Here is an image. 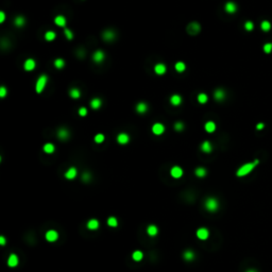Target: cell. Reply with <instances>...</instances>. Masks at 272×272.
<instances>
[{
	"label": "cell",
	"instance_id": "39",
	"mask_svg": "<svg viewBox=\"0 0 272 272\" xmlns=\"http://www.w3.org/2000/svg\"><path fill=\"white\" fill-rule=\"evenodd\" d=\"M142 258V253L140 252V251H135L134 253H133V259L136 261H140Z\"/></svg>",
	"mask_w": 272,
	"mask_h": 272
},
{
	"label": "cell",
	"instance_id": "25",
	"mask_svg": "<svg viewBox=\"0 0 272 272\" xmlns=\"http://www.w3.org/2000/svg\"><path fill=\"white\" fill-rule=\"evenodd\" d=\"M43 150H44V152H46L47 154H51V153H53L55 151V147H54V145L51 144V142H47V144L44 145Z\"/></svg>",
	"mask_w": 272,
	"mask_h": 272
},
{
	"label": "cell",
	"instance_id": "29",
	"mask_svg": "<svg viewBox=\"0 0 272 272\" xmlns=\"http://www.w3.org/2000/svg\"><path fill=\"white\" fill-rule=\"evenodd\" d=\"M56 38V33L54 31H47L45 33V39L47 41H53Z\"/></svg>",
	"mask_w": 272,
	"mask_h": 272
},
{
	"label": "cell",
	"instance_id": "2",
	"mask_svg": "<svg viewBox=\"0 0 272 272\" xmlns=\"http://www.w3.org/2000/svg\"><path fill=\"white\" fill-rule=\"evenodd\" d=\"M257 164H258V160H255L254 163L245 164L243 166H241V167H240L238 170H237V175H238V176H243V175H247L248 173H250V172L253 170L254 167H255Z\"/></svg>",
	"mask_w": 272,
	"mask_h": 272
},
{
	"label": "cell",
	"instance_id": "41",
	"mask_svg": "<svg viewBox=\"0 0 272 272\" xmlns=\"http://www.w3.org/2000/svg\"><path fill=\"white\" fill-rule=\"evenodd\" d=\"M184 257H185V259H187V261H191V259L194 258V254L192 253L191 251H186L185 254H184Z\"/></svg>",
	"mask_w": 272,
	"mask_h": 272
},
{
	"label": "cell",
	"instance_id": "18",
	"mask_svg": "<svg viewBox=\"0 0 272 272\" xmlns=\"http://www.w3.org/2000/svg\"><path fill=\"white\" fill-rule=\"evenodd\" d=\"M90 108L93 110H99V108L102 106V100L100 98H94L90 100Z\"/></svg>",
	"mask_w": 272,
	"mask_h": 272
},
{
	"label": "cell",
	"instance_id": "51",
	"mask_svg": "<svg viewBox=\"0 0 272 272\" xmlns=\"http://www.w3.org/2000/svg\"><path fill=\"white\" fill-rule=\"evenodd\" d=\"M247 272H256V271H254V270H249V271H247Z\"/></svg>",
	"mask_w": 272,
	"mask_h": 272
},
{
	"label": "cell",
	"instance_id": "20",
	"mask_svg": "<svg viewBox=\"0 0 272 272\" xmlns=\"http://www.w3.org/2000/svg\"><path fill=\"white\" fill-rule=\"evenodd\" d=\"M201 150L204 153H211L213 151V146L211 144V142L209 140H204L201 144Z\"/></svg>",
	"mask_w": 272,
	"mask_h": 272
},
{
	"label": "cell",
	"instance_id": "9",
	"mask_svg": "<svg viewBox=\"0 0 272 272\" xmlns=\"http://www.w3.org/2000/svg\"><path fill=\"white\" fill-rule=\"evenodd\" d=\"M130 142V136L129 134L124 133V132H121L119 134L117 135V142L119 145H127L128 142Z\"/></svg>",
	"mask_w": 272,
	"mask_h": 272
},
{
	"label": "cell",
	"instance_id": "4",
	"mask_svg": "<svg viewBox=\"0 0 272 272\" xmlns=\"http://www.w3.org/2000/svg\"><path fill=\"white\" fill-rule=\"evenodd\" d=\"M205 207H206L207 211L214 213L218 209L219 204H218V202H217L216 199H214V198H209V199H207L206 202H205Z\"/></svg>",
	"mask_w": 272,
	"mask_h": 272
},
{
	"label": "cell",
	"instance_id": "10",
	"mask_svg": "<svg viewBox=\"0 0 272 272\" xmlns=\"http://www.w3.org/2000/svg\"><path fill=\"white\" fill-rule=\"evenodd\" d=\"M36 67V62L33 59H28L23 63V69L26 71H32Z\"/></svg>",
	"mask_w": 272,
	"mask_h": 272
},
{
	"label": "cell",
	"instance_id": "34",
	"mask_svg": "<svg viewBox=\"0 0 272 272\" xmlns=\"http://www.w3.org/2000/svg\"><path fill=\"white\" fill-rule=\"evenodd\" d=\"M94 140H95V142H96V144H102V142L105 140V136L102 134V133H98V134L95 135Z\"/></svg>",
	"mask_w": 272,
	"mask_h": 272
},
{
	"label": "cell",
	"instance_id": "8",
	"mask_svg": "<svg viewBox=\"0 0 272 272\" xmlns=\"http://www.w3.org/2000/svg\"><path fill=\"white\" fill-rule=\"evenodd\" d=\"M105 60V53L102 50H97L93 54V61L95 63L100 64Z\"/></svg>",
	"mask_w": 272,
	"mask_h": 272
},
{
	"label": "cell",
	"instance_id": "14",
	"mask_svg": "<svg viewBox=\"0 0 272 272\" xmlns=\"http://www.w3.org/2000/svg\"><path fill=\"white\" fill-rule=\"evenodd\" d=\"M170 103H171L173 106H179V105H181V103H182V97L180 96L179 94H174V95H172L171 97H170Z\"/></svg>",
	"mask_w": 272,
	"mask_h": 272
},
{
	"label": "cell",
	"instance_id": "48",
	"mask_svg": "<svg viewBox=\"0 0 272 272\" xmlns=\"http://www.w3.org/2000/svg\"><path fill=\"white\" fill-rule=\"evenodd\" d=\"M4 19H5V14H4V12H0V23H4Z\"/></svg>",
	"mask_w": 272,
	"mask_h": 272
},
{
	"label": "cell",
	"instance_id": "26",
	"mask_svg": "<svg viewBox=\"0 0 272 272\" xmlns=\"http://www.w3.org/2000/svg\"><path fill=\"white\" fill-rule=\"evenodd\" d=\"M8 265L10 267H16L18 265V257L15 254H11L8 259Z\"/></svg>",
	"mask_w": 272,
	"mask_h": 272
},
{
	"label": "cell",
	"instance_id": "7",
	"mask_svg": "<svg viewBox=\"0 0 272 272\" xmlns=\"http://www.w3.org/2000/svg\"><path fill=\"white\" fill-rule=\"evenodd\" d=\"M56 136H57L59 139L65 142V140H67L68 138L70 137V132H69V130L66 129V128H64V127L60 128V129L57 130V132H56Z\"/></svg>",
	"mask_w": 272,
	"mask_h": 272
},
{
	"label": "cell",
	"instance_id": "22",
	"mask_svg": "<svg viewBox=\"0 0 272 272\" xmlns=\"http://www.w3.org/2000/svg\"><path fill=\"white\" fill-rule=\"evenodd\" d=\"M66 23H67V20H66V18L63 15H57L54 18V23L57 27H65L66 26Z\"/></svg>",
	"mask_w": 272,
	"mask_h": 272
},
{
	"label": "cell",
	"instance_id": "12",
	"mask_svg": "<svg viewBox=\"0 0 272 272\" xmlns=\"http://www.w3.org/2000/svg\"><path fill=\"white\" fill-rule=\"evenodd\" d=\"M170 174H171V176L174 178V179H180L183 175V169L181 167H179V166H174V167L171 168Z\"/></svg>",
	"mask_w": 272,
	"mask_h": 272
},
{
	"label": "cell",
	"instance_id": "42",
	"mask_svg": "<svg viewBox=\"0 0 272 272\" xmlns=\"http://www.w3.org/2000/svg\"><path fill=\"white\" fill-rule=\"evenodd\" d=\"M108 224L110 227H117V220L114 217H111L108 219Z\"/></svg>",
	"mask_w": 272,
	"mask_h": 272
},
{
	"label": "cell",
	"instance_id": "49",
	"mask_svg": "<svg viewBox=\"0 0 272 272\" xmlns=\"http://www.w3.org/2000/svg\"><path fill=\"white\" fill-rule=\"evenodd\" d=\"M0 243H1L2 246L5 245V239H4V237H0Z\"/></svg>",
	"mask_w": 272,
	"mask_h": 272
},
{
	"label": "cell",
	"instance_id": "47",
	"mask_svg": "<svg viewBox=\"0 0 272 272\" xmlns=\"http://www.w3.org/2000/svg\"><path fill=\"white\" fill-rule=\"evenodd\" d=\"M84 55H85V51H84V50L80 49V50H78V51H77V56H78V57H80V59H83V57H84Z\"/></svg>",
	"mask_w": 272,
	"mask_h": 272
},
{
	"label": "cell",
	"instance_id": "35",
	"mask_svg": "<svg viewBox=\"0 0 272 272\" xmlns=\"http://www.w3.org/2000/svg\"><path fill=\"white\" fill-rule=\"evenodd\" d=\"M64 34H65V37L67 38L68 41H72L74 39V32L70 30V29H68V28H66V29H64Z\"/></svg>",
	"mask_w": 272,
	"mask_h": 272
},
{
	"label": "cell",
	"instance_id": "37",
	"mask_svg": "<svg viewBox=\"0 0 272 272\" xmlns=\"http://www.w3.org/2000/svg\"><path fill=\"white\" fill-rule=\"evenodd\" d=\"M147 231H148V234L150 236H155L157 234V227L155 225H149Z\"/></svg>",
	"mask_w": 272,
	"mask_h": 272
},
{
	"label": "cell",
	"instance_id": "32",
	"mask_svg": "<svg viewBox=\"0 0 272 272\" xmlns=\"http://www.w3.org/2000/svg\"><path fill=\"white\" fill-rule=\"evenodd\" d=\"M194 173H196V175H197L198 178H204L205 175H206V169L203 167H199L194 170Z\"/></svg>",
	"mask_w": 272,
	"mask_h": 272
},
{
	"label": "cell",
	"instance_id": "36",
	"mask_svg": "<svg viewBox=\"0 0 272 272\" xmlns=\"http://www.w3.org/2000/svg\"><path fill=\"white\" fill-rule=\"evenodd\" d=\"M185 129V124L182 122V121H176L174 123V130L176 132H182L183 130Z\"/></svg>",
	"mask_w": 272,
	"mask_h": 272
},
{
	"label": "cell",
	"instance_id": "23",
	"mask_svg": "<svg viewBox=\"0 0 272 272\" xmlns=\"http://www.w3.org/2000/svg\"><path fill=\"white\" fill-rule=\"evenodd\" d=\"M81 90H79L78 87H72L69 90V96H70L72 99H79L81 97Z\"/></svg>",
	"mask_w": 272,
	"mask_h": 272
},
{
	"label": "cell",
	"instance_id": "46",
	"mask_svg": "<svg viewBox=\"0 0 272 272\" xmlns=\"http://www.w3.org/2000/svg\"><path fill=\"white\" fill-rule=\"evenodd\" d=\"M90 179H92V176H90V174L88 173V172H84V173H83L82 180L84 181V182H88Z\"/></svg>",
	"mask_w": 272,
	"mask_h": 272
},
{
	"label": "cell",
	"instance_id": "27",
	"mask_svg": "<svg viewBox=\"0 0 272 272\" xmlns=\"http://www.w3.org/2000/svg\"><path fill=\"white\" fill-rule=\"evenodd\" d=\"M57 237H59L57 233H56L55 231H53V230L47 232V234H46V238H47L48 241H55L56 239H57Z\"/></svg>",
	"mask_w": 272,
	"mask_h": 272
},
{
	"label": "cell",
	"instance_id": "21",
	"mask_svg": "<svg viewBox=\"0 0 272 272\" xmlns=\"http://www.w3.org/2000/svg\"><path fill=\"white\" fill-rule=\"evenodd\" d=\"M77 173H78L77 169H76L75 167H71L68 169L67 171H66V173H65V178L68 180H74L76 176H77Z\"/></svg>",
	"mask_w": 272,
	"mask_h": 272
},
{
	"label": "cell",
	"instance_id": "16",
	"mask_svg": "<svg viewBox=\"0 0 272 272\" xmlns=\"http://www.w3.org/2000/svg\"><path fill=\"white\" fill-rule=\"evenodd\" d=\"M209 231L206 230V229H204V227H201V229H199L197 231V236L199 239H201V240H205V239H207V237H209Z\"/></svg>",
	"mask_w": 272,
	"mask_h": 272
},
{
	"label": "cell",
	"instance_id": "28",
	"mask_svg": "<svg viewBox=\"0 0 272 272\" xmlns=\"http://www.w3.org/2000/svg\"><path fill=\"white\" fill-rule=\"evenodd\" d=\"M174 69L178 71V72L182 74V72H184V71L186 70V64L184 63V62H176L174 65Z\"/></svg>",
	"mask_w": 272,
	"mask_h": 272
},
{
	"label": "cell",
	"instance_id": "19",
	"mask_svg": "<svg viewBox=\"0 0 272 272\" xmlns=\"http://www.w3.org/2000/svg\"><path fill=\"white\" fill-rule=\"evenodd\" d=\"M216 128H217L216 123L214 122V121H212V120L207 121V122L204 124V129L207 133H214V132L216 131Z\"/></svg>",
	"mask_w": 272,
	"mask_h": 272
},
{
	"label": "cell",
	"instance_id": "45",
	"mask_svg": "<svg viewBox=\"0 0 272 272\" xmlns=\"http://www.w3.org/2000/svg\"><path fill=\"white\" fill-rule=\"evenodd\" d=\"M264 50L266 53H270L272 50V44L271 43H269V44H266V45L264 46Z\"/></svg>",
	"mask_w": 272,
	"mask_h": 272
},
{
	"label": "cell",
	"instance_id": "13",
	"mask_svg": "<svg viewBox=\"0 0 272 272\" xmlns=\"http://www.w3.org/2000/svg\"><path fill=\"white\" fill-rule=\"evenodd\" d=\"M135 110H136V112L138 114H146L148 112V110H149V106H148V104L146 102H139V103L136 104Z\"/></svg>",
	"mask_w": 272,
	"mask_h": 272
},
{
	"label": "cell",
	"instance_id": "30",
	"mask_svg": "<svg viewBox=\"0 0 272 272\" xmlns=\"http://www.w3.org/2000/svg\"><path fill=\"white\" fill-rule=\"evenodd\" d=\"M197 99H198V102H199L200 104H205V103L209 101V96L204 93H201L198 95Z\"/></svg>",
	"mask_w": 272,
	"mask_h": 272
},
{
	"label": "cell",
	"instance_id": "43",
	"mask_svg": "<svg viewBox=\"0 0 272 272\" xmlns=\"http://www.w3.org/2000/svg\"><path fill=\"white\" fill-rule=\"evenodd\" d=\"M7 95H8V90H7V87L1 86V87H0V98H5Z\"/></svg>",
	"mask_w": 272,
	"mask_h": 272
},
{
	"label": "cell",
	"instance_id": "40",
	"mask_svg": "<svg viewBox=\"0 0 272 272\" xmlns=\"http://www.w3.org/2000/svg\"><path fill=\"white\" fill-rule=\"evenodd\" d=\"M87 113H88V111H87V108H86L85 106L80 108H79V111H78V114L81 116V117H85V116L87 115Z\"/></svg>",
	"mask_w": 272,
	"mask_h": 272
},
{
	"label": "cell",
	"instance_id": "24",
	"mask_svg": "<svg viewBox=\"0 0 272 272\" xmlns=\"http://www.w3.org/2000/svg\"><path fill=\"white\" fill-rule=\"evenodd\" d=\"M225 11L229 14H234L235 12L237 11V5L234 2H227L225 4Z\"/></svg>",
	"mask_w": 272,
	"mask_h": 272
},
{
	"label": "cell",
	"instance_id": "33",
	"mask_svg": "<svg viewBox=\"0 0 272 272\" xmlns=\"http://www.w3.org/2000/svg\"><path fill=\"white\" fill-rule=\"evenodd\" d=\"M98 227H99V222H98L96 219L90 220L88 223H87V227H88L90 230H97Z\"/></svg>",
	"mask_w": 272,
	"mask_h": 272
},
{
	"label": "cell",
	"instance_id": "31",
	"mask_svg": "<svg viewBox=\"0 0 272 272\" xmlns=\"http://www.w3.org/2000/svg\"><path fill=\"white\" fill-rule=\"evenodd\" d=\"M65 64H66L65 63V61H64L63 59L59 57V59H55L53 65H54V67H55L56 69H62V68L65 67Z\"/></svg>",
	"mask_w": 272,
	"mask_h": 272
},
{
	"label": "cell",
	"instance_id": "11",
	"mask_svg": "<svg viewBox=\"0 0 272 272\" xmlns=\"http://www.w3.org/2000/svg\"><path fill=\"white\" fill-rule=\"evenodd\" d=\"M166 71H167V67H166L165 64H163V63L155 64V66H154V72H155L156 75L163 76L166 74Z\"/></svg>",
	"mask_w": 272,
	"mask_h": 272
},
{
	"label": "cell",
	"instance_id": "1",
	"mask_svg": "<svg viewBox=\"0 0 272 272\" xmlns=\"http://www.w3.org/2000/svg\"><path fill=\"white\" fill-rule=\"evenodd\" d=\"M47 83H48V77H47V75H41L38 77L36 83H35V92L37 94H41L44 92V90H45Z\"/></svg>",
	"mask_w": 272,
	"mask_h": 272
},
{
	"label": "cell",
	"instance_id": "50",
	"mask_svg": "<svg viewBox=\"0 0 272 272\" xmlns=\"http://www.w3.org/2000/svg\"><path fill=\"white\" fill-rule=\"evenodd\" d=\"M264 128V123H258L257 124V130H261Z\"/></svg>",
	"mask_w": 272,
	"mask_h": 272
},
{
	"label": "cell",
	"instance_id": "5",
	"mask_svg": "<svg viewBox=\"0 0 272 272\" xmlns=\"http://www.w3.org/2000/svg\"><path fill=\"white\" fill-rule=\"evenodd\" d=\"M151 131H152V133L154 135H156V136H160V135H163L165 133V131H166V128H165V126L163 124V123L160 122H155L154 124L152 126V128H151Z\"/></svg>",
	"mask_w": 272,
	"mask_h": 272
},
{
	"label": "cell",
	"instance_id": "15",
	"mask_svg": "<svg viewBox=\"0 0 272 272\" xmlns=\"http://www.w3.org/2000/svg\"><path fill=\"white\" fill-rule=\"evenodd\" d=\"M214 98H215L216 101L224 100V98H225V92H224L223 90H221V88H218V90H216L215 93H214Z\"/></svg>",
	"mask_w": 272,
	"mask_h": 272
},
{
	"label": "cell",
	"instance_id": "6",
	"mask_svg": "<svg viewBox=\"0 0 272 272\" xmlns=\"http://www.w3.org/2000/svg\"><path fill=\"white\" fill-rule=\"evenodd\" d=\"M102 39L106 43H111V41L116 39V32L114 30H104L102 32Z\"/></svg>",
	"mask_w": 272,
	"mask_h": 272
},
{
	"label": "cell",
	"instance_id": "17",
	"mask_svg": "<svg viewBox=\"0 0 272 272\" xmlns=\"http://www.w3.org/2000/svg\"><path fill=\"white\" fill-rule=\"evenodd\" d=\"M14 25H15V27H17V28H23V27L26 25V18L21 15L16 16L15 18H14Z\"/></svg>",
	"mask_w": 272,
	"mask_h": 272
},
{
	"label": "cell",
	"instance_id": "38",
	"mask_svg": "<svg viewBox=\"0 0 272 272\" xmlns=\"http://www.w3.org/2000/svg\"><path fill=\"white\" fill-rule=\"evenodd\" d=\"M261 30H264V31H269L271 29V25H270V23L267 21V20H264V21L261 23Z\"/></svg>",
	"mask_w": 272,
	"mask_h": 272
},
{
	"label": "cell",
	"instance_id": "3",
	"mask_svg": "<svg viewBox=\"0 0 272 272\" xmlns=\"http://www.w3.org/2000/svg\"><path fill=\"white\" fill-rule=\"evenodd\" d=\"M200 31H201V26L198 21H191L186 27V32L189 35H197L198 33H200Z\"/></svg>",
	"mask_w": 272,
	"mask_h": 272
},
{
	"label": "cell",
	"instance_id": "44",
	"mask_svg": "<svg viewBox=\"0 0 272 272\" xmlns=\"http://www.w3.org/2000/svg\"><path fill=\"white\" fill-rule=\"evenodd\" d=\"M254 28V25L252 21H247L246 23H245V29H246L247 31H252Z\"/></svg>",
	"mask_w": 272,
	"mask_h": 272
}]
</instances>
